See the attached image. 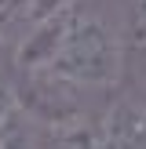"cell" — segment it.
<instances>
[{"label": "cell", "mask_w": 146, "mask_h": 149, "mask_svg": "<svg viewBox=\"0 0 146 149\" xmlns=\"http://www.w3.org/2000/svg\"><path fill=\"white\" fill-rule=\"evenodd\" d=\"M44 149H99V124H88L84 116H73L62 124H48Z\"/></svg>", "instance_id": "277c9868"}, {"label": "cell", "mask_w": 146, "mask_h": 149, "mask_svg": "<svg viewBox=\"0 0 146 149\" xmlns=\"http://www.w3.org/2000/svg\"><path fill=\"white\" fill-rule=\"evenodd\" d=\"M69 7H77V0H29L22 18H26V22H40V18L58 15V11H69Z\"/></svg>", "instance_id": "5b68a950"}, {"label": "cell", "mask_w": 146, "mask_h": 149, "mask_svg": "<svg viewBox=\"0 0 146 149\" xmlns=\"http://www.w3.org/2000/svg\"><path fill=\"white\" fill-rule=\"evenodd\" d=\"M48 69L77 87H113L124 69L121 36L99 15L73 11V22H69Z\"/></svg>", "instance_id": "6da1fadb"}, {"label": "cell", "mask_w": 146, "mask_h": 149, "mask_svg": "<svg viewBox=\"0 0 146 149\" xmlns=\"http://www.w3.org/2000/svg\"><path fill=\"white\" fill-rule=\"evenodd\" d=\"M128 22H131V36H135V40L146 47V0H131Z\"/></svg>", "instance_id": "8992f818"}, {"label": "cell", "mask_w": 146, "mask_h": 149, "mask_svg": "<svg viewBox=\"0 0 146 149\" xmlns=\"http://www.w3.org/2000/svg\"><path fill=\"white\" fill-rule=\"evenodd\" d=\"M99 149H146V106L117 102L99 124Z\"/></svg>", "instance_id": "3957f363"}, {"label": "cell", "mask_w": 146, "mask_h": 149, "mask_svg": "<svg viewBox=\"0 0 146 149\" xmlns=\"http://www.w3.org/2000/svg\"><path fill=\"white\" fill-rule=\"evenodd\" d=\"M15 113H18V95H15L7 84H0V127H4Z\"/></svg>", "instance_id": "52a82bcc"}, {"label": "cell", "mask_w": 146, "mask_h": 149, "mask_svg": "<svg viewBox=\"0 0 146 149\" xmlns=\"http://www.w3.org/2000/svg\"><path fill=\"white\" fill-rule=\"evenodd\" d=\"M73 11H77V7L58 11V15H51V18H40V22H29L33 33H26L18 55H15L18 65H22V73L26 69H48L51 65V58H55L58 44H62L66 29H69V22H73Z\"/></svg>", "instance_id": "7a4b0ae2"}, {"label": "cell", "mask_w": 146, "mask_h": 149, "mask_svg": "<svg viewBox=\"0 0 146 149\" xmlns=\"http://www.w3.org/2000/svg\"><path fill=\"white\" fill-rule=\"evenodd\" d=\"M142 106H146V87H142Z\"/></svg>", "instance_id": "ba28073f"}]
</instances>
